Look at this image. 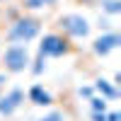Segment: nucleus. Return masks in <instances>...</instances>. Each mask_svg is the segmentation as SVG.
Here are the masks:
<instances>
[{"label": "nucleus", "mask_w": 121, "mask_h": 121, "mask_svg": "<svg viewBox=\"0 0 121 121\" xmlns=\"http://www.w3.org/2000/svg\"><path fill=\"white\" fill-rule=\"evenodd\" d=\"M39 32H41V22L36 17H19L10 24L7 39H10V44H24L27 46L29 41H34L39 36Z\"/></svg>", "instance_id": "f257e3e1"}, {"label": "nucleus", "mask_w": 121, "mask_h": 121, "mask_svg": "<svg viewBox=\"0 0 121 121\" xmlns=\"http://www.w3.org/2000/svg\"><path fill=\"white\" fill-rule=\"evenodd\" d=\"M3 63L10 73H22V70L29 68L32 58H29V48L24 44H10L3 53Z\"/></svg>", "instance_id": "f03ea898"}, {"label": "nucleus", "mask_w": 121, "mask_h": 121, "mask_svg": "<svg viewBox=\"0 0 121 121\" xmlns=\"http://www.w3.org/2000/svg\"><path fill=\"white\" fill-rule=\"evenodd\" d=\"M70 53V44L63 34H46L39 44V56L41 58H60Z\"/></svg>", "instance_id": "7ed1b4c3"}, {"label": "nucleus", "mask_w": 121, "mask_h": 121, "mask_svg": "<svg viewBox=\"0 0 121 121\" xmlns=\"http://www.w3.org/2000/svg\"><path fill=\"white\" fill-rule=\"evenodd\" d=\"M58 27L63 29L65 36H73V39H85L90 36V22L82 15H63L58 19Z\"/></svg>", "instance_id": "20e7f679"}, {"label": "nucleus", "mask_w": 121, "mask_h": 121, "mask_svg": "<svg viewBox=\"0 0 121 121\" xmlns=\"http://www.w3.org/2000/svg\"><path fill=\"white\" fill-rule=\"evenodd\" d=\"M24 102V90L22 87H12L5 95H0V116H10L15 114Z\"/></svg>", "instance_id": "39448f33"}, {"label": "nucleus", "mask_w": 121, "mask_h": 121, "mask_svg": "<svg viewBox=\"0 0 121 121\" xmlns=\"http://www.w3.org/2000/svg\"><path fill=\"white\" fill-rule=\"evenodd\" d=\"M119 44H121V36L116 32H104L102 36H97L92 41V51L97 56H109L114 48H119Z\"/></svg>", "instance_id": "423d86ee"}, {"label": "nucleus", "mask_w": 121, "mask_h": 121, "mask_svg": "<svg viewBox=\"0 0 121 121\" xmlns=\"http://www.w3.org/2000/svg\"><path fill=\"white\" fill-rule=\"evenodd\" d=\"M27 97H29V102H34V104H39V107H48V104L53 102V97L48 95L41 85H32V90L27 92Z\"/></svg>", "instance_id": "0eeeda50"}, {"label": "nucleus", "mask_w": 121, "mask_h": 121, "mask_svg": "<svg viewBox=\"0 0 121 121\" xmlns=\"http://www.w3.org/2000/svg\"><path fill=\"white\" fill-rule=\"evenodd\" d=\"M95 90H97V92H102V99H116V97H119V90L109 82V80H97V82H95Z\"/></svg>", "instance_id": "6e6552de"}, {"label": "nucleus", "mask_w": 121, "mask_h": 121, "mask_svg": "<svg viewBox=\"0 0 121 121\" xmlns=\"http://www.w3.org/2000/svg\"><path fill=\"white\" fill-rule=\"evenodd\" d=\"M102 10H104V12L107 15H121V3H119V0H102Z\"/></svg>", "instance_id": "1a4fd4ad"}, {"label": "nucleus", "mask_w": 121, "mask_h": 121, "mask_svg": "<svg viewBox=\"0 0 121 121\" xmlns=\"http://www.w3.org/2000/svg\"><path fill=\"white\" fill-rule=\"evenodd\" d=\"M90 107H92V112H107V99H102V97H92L90 99Z\"/></svg>", "instance_id": "9d476101"}, {"label": "nucleus", "mask_w": 121, "mask_h": 121, "mask_svg": "<svg viewBox=\"0 0 121 121\" xmlns=\"http://www.w3.org/2000/svg\"><path fill=\"white\" fill-rule=\"evenodd\" d=\"M39 121H65V116H63V112H51V114L41 116Z\"/></svg>", "instance_id": "9b49d317"}, {"label": "nucleus", "mask_w": 121, "mask_h": 121, "mask_svg": "<svg viewBox=\"0 0 121 121\" xmlns=\"http://www.w3.org/2000/svg\"><path fill=\"white\" fill-rule=\"evenodd\" d=\"M44 60H46V58H41V56L34 60V65H32V73H34V75H41V73H44V68H46Z\"/></svg>", "instance_id": "f8f14e48"}, {"label": "nucleus", "mask_w": 121, "mask_h": 121, "mask_svg": "<svg viewBox=\"0 0 121 121\" xmlns=\"http://www.w3.org/2000/svg\"><path fill=\"white\" fill-rule=\"evenodd\" d=\"M24 7L27 10H41L44 3H41V0H24Z\"/></svg>", "instance_id": "ddd939ff"}, {"label": "nucleus", "mask_w": 121, "mask_h": 121, "mask_svg": "<svg viewBox=\"0 0 121 121\" xmlns=\"http://www.w3.org/2000/svg\"><path fill=\"white\" fill-rule=\"evenodd\" d=\"M104 119H107V121H119V112H107Z\"/></svg>", "instance_id": "4468645a"}, {"label": "nucleus", "mask_w": 121, "mask_h": 121, "mask_svg": "<svg viewBox=\"0 0 121 121\" xmlns=\"http://www.w3.org/2000/svg\"><path fill=\"white\" fill-rule=\"evenodd\" d=\"M80 95L82 97H92V87H80Z\"/></svg>", "instance_id": "2eb2a0df"}, {"label": "nucleus", "mask_w": 121, "mask_h": 121, "mask_svg": "<svg viewBox=\"0 0 121 121\" xmlns=\"http://www.w3.org/2000/svg\"><path fill=\"white\" fill-rule=\"evenodd\" d=\"M41 3H44V7H46V5H56L58 0H41Z\"/></svg>", "instance_id": "dca6fc26"}, {"label": "nucleus", "mask_w": 121, "mask_h": 121, "mask_svg": "<svg viewBox=\"0 0 121 121\" xmlns=\"http://www.w3.org/2000/svg\"><path fill=\"white\" fill-rule=\"evenodd\" d=\"M3 85H5V75L0 73V87H3Z\"/></svg>", "instance_id": "f3484780"}, {"label": "nucleus", "mask_w": 121, "mask_h": 121, "mask_svg": "<svg viewBox=\"0 0 121 121\" xmlns=\"http://www.w3.org/2000/svg\"><path fill=\"white\" fill-rule=\"evenodd\" d=\"M82 3H102V0H82Z\"/></svg>", "instance_id": "a211bd4d"}, {"label": "nucleus", "mask_w": 121, "mask_h": 121, "mask_svg": "<svg viewBox=\"0 0 121 121\" xmlns=\"http://www.w3.org/2000/svg\"><path fill=\"white\" fill-rule=\"evenodd\" d=\"M0 95H3V87H0Z\"/></svg>", "instance_id": "6ab92c4d"}, {"label": "nucleus", "mask_w": 121, "mask_h": 121, "mask_svg": "<svg viewBox=\"0 0 121 121\" xmlns=\"http://www.w3.org/2000/svg\"><path fill=\"white\" fill-rule=\"evenodd\" d=\"M0 3H3V0H0Z\"/></svg>", "instance_id": "aec40b11"}]
</instances>
